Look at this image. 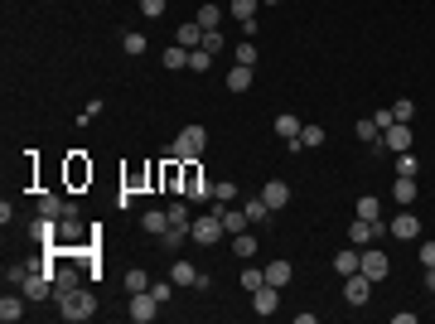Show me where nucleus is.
<instances>
[{
  "label": "nucleus",
  "mask_w": 435,
  "mask_h": 324,
  "mask_svg": "<svg viewBox=\"0 0 435 324\" xmlns=\"http://www.w3.org/2000/svg\"><path fill=\"white\" fill-rule=\"evenodd\" d=\"M34 208H39L44 218H63V213H68L73 203H63V199H58V194H39V203H34Z\"/></svg>",
  "instance_id": "25"
},
{
  "label": "nucleus",
  "mask_w": 435,
  "mask_h": 324,
  "mask_svg": "<svg viewBox=\"0 0 435 324\" xmlns=\"http://www.w3.org/2000/svg\"><path fill=\"white\" fill-rule=\"evenodd\" d=\"M261 5H281V0H261Z\"/></svg>",
  "instance_id": "53"
},
{
  "label": "nucleus",
  "mask_w": 435,
  "mask_h": 324,
  "mask_svg": "<svg viewBox=\"0 0 435 324\" xmlns=\"http://www.w3.org/2000/svg\"><path fill=\"white\" fill-rule=\"evenodd\" d=\"M140 15H145V20H160V15H165V0H140Z\"/></svg>",
  "instance_id": "46"
},
{
  "label": "nucleus",
  "mask_w": 435,
  "mask_h": 324,
  "mask_svg": "<svg viewBox=\"0 0 435 324\" xmlns=\"http://www.w3.org/2000/svg\"><path fill=\"white\" fill-rule=\"evenodd\" d=\"M276 305H281V290H276V285H261V290H252V310H257L261 320H266V315H276Z\"/></svg>",
  "instance_id": "15"
},
{
  "label": "nucleus",
  "mask_w": 435,
  "mask_h": 324,
  "mask_svg": "<svg viewBox=\"0 0 435 324\" xmlns=\"http://www.w3.org/2000/svg\"><path fill=\"white\" fill-rule=\"evenodd\" d=\"M426 290L435 295V266H426Z\"/></svg>",
  "instance_id": "52"
},
{
  "label": "nucleus",
  "mask_w": 435,
  "mask_h": 324,
  "mask_svg": "<svg viewBox=\"0 0 435 324\" xmlns=\"http://www.w3.org/2000/svg\"><path fill=\"white\" fill-rule=\"evenodd\" d=\"M392 117H396V122H411V117H416V102H411V97H401V102L392 107Z\"/></svg>",
  "instance_id": "42"
},
{
  "label": "nucleus",
  "mask_w": 435,
  "mask_h": 324,
  "mask_svg": "<svg viewBox=\"0 0 435 324\" xmlns=\"http://www.w3.org/2000/svg\"><path fill=\"white\" fill-rule=\"evenodd\" d=\"M373 122H377V126H382V131H387V126L396 122V117H392V107H382V112H373Z\"/></svg>",
  "instance_id": "50"
},
{
  "label": "nucleus",
  "mask_w": 435,
  "mask_h": 324,
  "mask_svg": "<svg viewBox=\"0 0 435 324\" xmlns=\"http://www.w3.org/2000/svg\"><path fill=\"white\" fill-rule=\"evenodd\" d=\"M58 315H63L68 324L92 320V315H97V295H92V290H83V285H78V290H68V295L58 300Z\"/></svg>",
  "instance_id": "2"
},
{
  "label": "nucleus",
  "mask_w": 435,
  "mask_h": 324,
  "mask_svg": "<svg viewBox=\"0 0 435 324\" xmlns=\"http://www.w3.org/2000/svg\"><path fill=\"white\" fill-rule=\"evenodd\" d=\"M126 315L135 324H150L155 315H160V300L150 295V290H130V305H126Z\"/></svg>",
  "instance_id": "7"
},
{
  "label": "nucleus",
  "mask_w": 435,
  "mask_h": 324,
  "mask_svg": "<svg viewBox=\"0 0 435 324\" xmlns=\"http://www.w3.org/2000/svg\"><path fill=\"white\" fill-rule=\"evenodd\" d=\"M68 179H73V184H83V179H92V164L73 160V164H68Z\"/></svg>",
  "instance_id": "45"
},
{
  "label": "nucleus",
  "mask_w": 435,
  "mask_h": 324,
  "mask_svg": "<svg viewBox=\"0 0 435 324\" xmlns=\"http://www.w3.org/2000/svg\"><path fill=\"white\" fill-rule=\"evenodd\" d=\"M184 238H189V223H170V233H165L160 242H165V252H179V247H184Z\"/></svg>",
  "instance_id": "28"
},
{
  "label": "nucleus",
  "mask_w": 435,
  "mask_h": 324,
  "mask_svg": "<svg viewBox=\"0 0 435 324\" xmlns=\"http://www.w3.org/2000/svg\"><path fill=\"white\" fill-rule=\"evenodd\" d=\"M203 150H208V131H203V126H184L170 145H165V160H179V164H184V160H199Z\"/></svg>",
  "instance_id": "1"
},
{
  "label": "nucleus",
  "mask_w": 435,
  "mask_h": 324,
  "mask_svg": "<svg viewBox=\"0 0 435 324\" xmlns=\"http://www.w3.org/2000/svg\"><path fill=\"white\" fill-rule=\"evenodd\" d=\"M232 58H237V63H242V68H257V44H237V48H232Z\"/></svg>",
  "instance_id": "32"
},
{
  "label": "nucleus",
  "mask_w": 435,
  "mask_h": 324,
  "mask_svg": "<svg viewBox=\"0 0 435 324\" xmlns=\"http://www.w3.org/2000/svg\"><path fill=\"white\" fill-rule=\"evenodd\" d=\"M358 141H382V126L373 122V117H363L358 122Z\"/></svg>",
  "instance_id": "40"
},
{
  "label": "nucleus",
  "mask_w": 435,
  "mask_h": 324,
  "mask_svg": "<svg viewBox=\"0 0 435 324\" xmlns=\"http://www.w3.org/2000/svg\"><path fill=\"white\" fill-rule=\"evenodd\" d=\"M382 145H387L392 155H401V150H411V122H392L382 131Z\"/></svg>",
  "instance_id": "11"
},
{
  "label": "nucleus",
  "mask_w": 435,
  "mask_h": 324,
  "mask_svg": "<svg viewBox=\"0 0 435 324\" xmlns=\"http://www.w3.org/2000/svg\"><path fill=\"white\" fill-rule=\"evenodd\" d=\"M174 44H179V48H189V53H194V48H203V25H199V20H194V25H179V30H174Z\"/></svg>",
  "instance_id": "17"
},
{
  "label": "nucleus",
  "mask_w": 435,
  "mask_h": 324,
  "mask_svg": "<svg viewBox=\"0 0 435 324\" xmlns=\"http://www.w3.org/2000/svg\"><path fill=\"white\" fill-rule=\"evenodd\" d=\"M170 281L174 285H194V290H199V266H194V261H174V266H170Z\"/></svg>",
  "instance_id": "24"
},
{
  "label": "nucleus",
  "mask_w": 435,
  "mask_h": 324,
  "mask_svg": "<svg viewBox=\"0 0 435 324\" xmlns=\"http://www.w3.org/2000/svg\"><path fill=\"white\" fill-rule=\"evenodd\" d=\"M242 208H247V223H266V218H271L266 199H242Z\"/></svg>",
  "instance_id": "31"
},
{
  "label": "nucleus",
  "mask_w": 435,
  "mask_h": 324,
  "mask_svg": "<svg viewBox=\"0 0 435 324\" xmlns=\"http://www.w3.org/2000/svg\"><path fill=\"white\" fill-rule=\"evenodd\" d=\"M387 233L396 242H416V238H421V218H416V213H396L387 223Z\"/></svg>",
  "instance_id": "10"
},
{
  "label": "nucleus",
  "mask_w": 435,
  "mask_h": 324,
  "mask_svg": "<svg viewBox=\"0 0 435 324\" xmlns=\"http://www.w3.org/2000/svg\"><path fill=\"white\" fill-rule=\"evenodd\" d=\"M358 218H373V223H382V203L373 199V194H368V199H358Z\"/></svg>",
  "instance_id": "34"
},
{
  "label": "nucleus",
  "mask_w": 435,
  "mask_h": 324,
  "mask_svg": "<svg viewBox=\"0 0 435 324\" xmlns=\"http://www.w3.org/2000/svg\"><path fill=\"white\" fill-rule=\"evenodd\" d=\"M247 87H252V68L232 63V73H227V92H247Z\"/></svg>",
  "instance_id": "27"
},
{
  "label": "nucleus",
  "mask_w": 435,
  "mask_h": 324,
  "mask_svg": "<svg viewBox=\"0 0 435 324\" xmlns=\"http://www.w3.org/2000/svg\"><path fill=\"white\" fill-rule=\"evenodd\" d=\"M237 194H242V189H237L232 179H218V194H213V203H237Z\"/></svg>",
  "instance_id": "37"
},
{
  "label": "nucleus",
  "mask_w": 435,
  "mask_h": 324,
  "mask_svg": "<svg viewBox=\"0 0 435 324\" xmlns=\"http://www.w3.org/2000/svg\"><path fill=\"white\" fill-rule=\"evenodd\" d=\"M121 48H126L130 58H140V53H145V34H135V30H126V34H121Z\"/></svg>",
  "instance_id": "33"
},
{
  "label": "nucleus",
  "mask_w": 435,
  "mask_h": 324,
  "mask_svg": "<svg viewBox=\"0 0 435 324\" xmlns=\"http://www.w3.org/2000/svg\"><path fill=\"white\" fill-rule=\"evenodd\" d=\"M324 145V126H300V150H319Z\"/></svg>",
  "instance_id": "29"
},
{
  "label": "nucleus",
  "mask_w": 435,
  "mask_h": 324,
  "mask_svg": "<svg viewBox=\"0 0 435 324\" xmlns=\"http://www.w3.org/2000/svg\"><path fill=\"white\" fill-rule=\"evenodd\" d=\"M29 266H34V261H20V266H10V271H5V285H25Z\"/></svg>",
  "instance_id": "41"
},
{
  "label": "nucleus",
  "mask_w": 435,
  "mask_h": 324,
  "mask_svg": "<svg viewBox=\"0 0 435 324\" xmlns=\"http://www.w3.org/2000/svg\"><path fill=\"white\" fill-rule=\"evenodd\" d=\"M20 290H25L29 300H48V295H53V271L34 261V266H29V276H25V285H20Z\"/></svg>",
  "instance_id": "6"
},
{
  "label": "nucleus",
  "mask_w": 435,
  "mask_h": 324,
  "mask_svg": "<svg viewBox=\"0 0 435 324\" xmlns=\"http://www.w3.org/2000/svg\"><path fill=\"white\" fill-rule=\"evenodd\" d=\"M199 25H203V30H218V25H222V10L203 0V10H199Z\"/></svg>",
  "instance_id": "35"
},
{
  "label": "nucleus",
  "mask_w": 435,
  "mask_h": 324,
  "mask_svg": "<svg viewBox=\"0 0 435 324\" xmlns=\"http://www.w3.org/2000/svg\"><path fill=\"white\" fill-rule=\"evenodd\" d=\"M358 271H363V276H368L373 285H377V281H387V276H392L387 252H382V247H363V257H358Z\"/></svg>",
  "instance_id": "5"
},
{
  "label": "nucleus",
  "mask_w": 435,
  "mask_h": 324,
  "mask_svg": "<svg viewBox=\"0 0 435 324\" xmlns=\"http://www.w3.org/2000/svg\"><path fill=\"white\" fill-rule=\"evenodd\" d=\"M189 68H194V73H208V68H213V53H208V48H194V53H189Z\"/></svg>",
  "instance_id": "38"
},
{
  "label": "nucleus",
  "mask_w": 435,
  "mask_h": 324,
  "mask_svg": "<svg viewBox=\"0 0 435 324\" xmlns=\"http://www.w3.org/2000/svg\"><path fill=\"white\" fill-rule=\"evenodd\" d=\"M368 295H373V281H368L363 271L344 276V300H348V305H368Z\"/></svg>",
  "instance_id": "12"
},
{
  "label": "nucleus",
  "mask_w": 435,
  "mask_h": 324,
  "mask_svg": "<svg viewBox=\"0 0 435 324\" xmlns=\"http://www.w3.org/2000/svg\"><path fill=\"white\" fill-rule=\"evenodd\" d=\"M266 285V271H252V266H242V290L252 295V290H261Z\"/></svg>",
  "instance_id": "39"
},
{
  "label": "nucleus",
  "mask_w": 435,
  "mask_h": 324,
  "mask_svg": "<svg viewBox=\"0 0 435 324\" xmlns=\"http://www.w3.org/2000/svg\"><path fill=\"white\" fill-rule=\"evenodd\" d=\"M358 257H363V247H353V242H348L344 252L334 257V271H339V276H353V271H358Z\"/></svg>",
  "instance_id": "23"
},
{
  "label": "nucleus",
  "mask_w": 435,
  "mask_h": 324,
  "mask_svg": "<svg viewBox=\"0 0 435 324\" xmlns=\"http://www.w3.org/2000/svg\"><path fill=\"white\" fill-rule=\"evenodd\" d=\"M78 285H83V276H78L73 266H58V271H53V300H63V295L78 290Z\"/></svg>",
  "instance_id": "18"
},
{
  "label": "nucleus",
  "mask_w": 435,
  "mask_h": 324,
  "mask_svg": "<svg viewBox=\"0 0 435 324\" xmlns=\"http://www.w3.org/2000/svg\"><path fill=\"white\" fill-rule=\"evenodd\" d=\"M261 199H266V208H271V213H281V208L290 203V184H286V179H271V184L261 189Z\"/></svg>",
  "instance_id": "14"
},
{
  "label": "nucleus",
  "mask_w": 435,
  "mask_h": 324,
  "mask_svg": "<svg viewBox=\"0 0 435 324\" xmlns=\"http://www.w3.org/2000/svg\"><path fill=\"white\" fill-rule=\"evenodd\" d=\"M416 169H421V164H416V155H406V150L396 155V174H411V179H416Z\"/></svg>",
  "instance_id": "44"
},
{
  "label": "nucleus",
  "mask_w": 435,
  "mask_h": 324,
  "mask_svg": "<svg viewBox=\"0 0 435 324\" xmlns=\"http://www.w3.org/2000/svg\"><path fill=\"white\" fill-rule=\"evenodd\" d=\"M165 68H189V48L170 44V48H165Z\"/></svg>",
  "instance_id": "36"
},
{
  "label": "nucleus",
  "mask_w": 435,
  "mask_h": 324,
  "mask_svg": "<svg viewBox=\"0 0 435 324\" xmlns=\"http://www.w3.org/2000/svg\"><path fill=\"white\" fill-rule=\"evenodd\" d=\"M261 271H266V285H276V290H286L290 276H295V266H290V261H271V266H261Z\"/></svg>",
  "instance_id": "19"
},
{
  "label": "nucleus",
  "mask_w": 435,
  "mask_h": 324,
  "mask_svg": "<svg viewBox=\"0 0 435 324\" xmlns=\"http://www.w3.org/2000/svg\"><path fill=\"white\" fill-rule=\"evenodd\" d=\"M222 44H227V39H222V34H218V30H203V48H208V53H218V48H222Z\"/></svg>",
  "instance_id": "48"
},
{
  "label": "nucleus",
  "mask_w": 435,
  "mask_h": 324,
  "mask_svg": "<svg viewBox=\"0 0 435 324\" xmlns=\"http://www.w3.org/2000/svg\"><path fill=\"white\" fill-rule=\"evenodd\" d=\"M218 213H222V228L237 238V233H247V208H227V203H218Z\"/></svg>",
  "instance_id": "20"
},
{
  "label": "nucleus",
  "mask_w": 435,
  "mask_h": 324,
  "mask_svg": "<svg viewBox=\"0 0 435 324\" xmlns=\"http://www.w3.org/2000/svg\"><path fill=\"white\" fill-rule=\"evenodd\" d=\"M29 233H34V242H48V247H53V242H58V233H63V228H58V218H44V213H39Z\"/></svg>",
  "instance_id": "21"
},
{
  "label": "nucleus",
  "mask_w": 435,
  "mask_h": 324,
  "mask_svg": "<svg viewBox=\"0 0 435 324\" xmlns=\"http://www.w3.org/2000/svg\"><path fill=\"white\" fill-rule=\"evenodd\" d=\"M179 184H184V199H194V203H203V199H213V194H218L213 179H203L199 160H184V174H179Z\"/></svg>",
  "instance_id": "3"
},
{
  "label": "nucleus",
  "mask_w": 435,
  "mask_h": 324,
  "mask_svg": "<svg viewBox=\"0 0 435 324\" xmlns=\"http://www.w3.org/2000/svg\"><path fill=\"white\" fill-rule=\"evenodd\" d=\"M170 208H150V213H140V228H145V233H150V238H165V233H170Z\"/></svg>",
  "instance_id": "13"
},
{
  "label": "nucleus",
  "mask_w": 435,
  "mask_h": 324,
  "mask_svg": "<svg viewBox=\"0 0 435 324\" xmlns=\"http://www.w3.org/2000/svg\"><path fill=\"white\" fill-rule=\"evenodd\" d=\"M189 238H194V242L199 247H213V242H222V238H227V228H222V213H203V218H194V223H189Z\"/></svg>",
  "instance_id": "4"
},
{
  "label": "nucleus",
  "mask_w": 435,
  "mask_h": 324,
  "mask_svg": "<svg viewBox=\"0 0 435 324\" xmlns=\"http://www.w3.org/2000/svg\"><path fill=\"white\" fill-rule=\"evenodd\" d=\"M92 117H102V97H92V102H87V112H83V117H78V122H92Z\"/></svg>",
  "instance_id": "49"
},
{
  "label": "nucleus",
  "mask_w": 435,
  "mask_h": 324,
  "mask_svg": "<svg viewBox=\"0 0 435 324\" xmlns=\"http://www.w3.org/2000/svg\"><path fill=\"white\" fill-rule=\"evenodd\" d=\"M232 257H237V261H252V257H257V238H252V233H237V238H232Z\"/></svg>",
  "instance_id": "26"
},
{
  "label": "nucleus",
  "mask_w": 435,
  "mask_h": 324,
  "mask_svg": "<svg viewBox=\"0 0 435 324\" xmlns=\"http://www.w3.org/2000/svg\"><path fill=\"white\" fill-rule=\"evenodd\" d=\"M126 290H150V276L145 271H126Z\"/></svg>",
  "instance_id": "47"
},
{
  "label": "nucleus",
  "mask_w": 435,
  "mask_h": 324,
  "mask_svg": "<svg viewBox=\"0 0 435 324\" xmlns=\"http://www.w3.org/2000/svg\"><path fill=\"white\" fill-rule=\"evenodd\" d=\"M25 305H29V295H25V290L15 295V290L5 285V295H0V324H20L25 320Z\"/></svg>",
  "instance_id": "9"
},
{
  "label": "nucleus",
  "mask_w": 435,
  "mask_h": 324,
  "mask_svg": "<svg viewBox=\"0 0 435 324\" xmlns=\"http://www.w3.org/2000/svg\"><path fill=\"white\" fill-rule=\"evenodd\" d=\"M387 233V223H373V218H353V228H348V242L353 247H373L377 238Z\"/></svg>",
  "instance_id": "8"
},
{
  "label": "nucleus",
  "mask_w": 435,
  "mask_h": 324,
  "mask_svg": "<svg viewBox=\"0 0 435 324\" xmlns=\"http://www.w3.org/2000/svg\"><path fill=\"white\" fill-rule=\"evenodd\" d=\"M392 194H396L401 208H411V203L421 199V189H416V179H411V174H396V189H392Z\"/></svg>",
  "instance_id": "22"
},
{
  "label": "nucleus",
  "mask_w": 435,
  "mask_h": 324,
  "mask_svg": "<svg viewBox=\"0 0 435 324\" xmlns=\"http://www.w3.org/2000/svg\"><path fill=\"white\" fill-rule=\"evenodd\" d=\"M257 5H261V0H232V5H227V15L242 25V20H252V15H257Z\"/></svg>",
  "instance_id": "30"
},
{
  "label": "nucleus",
  "mask_w": 435,
  "mask_h": 324,
  "mask_svg": "<svg viewBox=\"0 0 435 324\" xmlns=\"http://www.w3.org/2000/svg\"><path fill=\"white\" fill-rule=\"evenodd\" d=\"M150 295H155L160 305H170V295H174V281H150Z\"/></svg>",
  "instance_id": "43"
},
{
  "label": "nucleus",
  "mask_w": 435,
  "mask_h": 324,
  "mask_svg": "<svg viewBox=\"0 0 435 324\" xmlns=\"http://www.w3.org/2000/svg\"><path fill=\"white\" fill-rule=\"evenodd\" d=\"M421 266H435V242H421Z\"/></svg>",
  "instance_id": "51"
},
{
  "label": "nucleus",
  "mask_w": 435,
  "mask_h": 324,
  "mask_svg": "<svg viewBox=\"0 0 435 324\" xmlns=\"http://www.w3.org/2000/svg\"><path fill=\"white\" fill-rule=\"evenodd\" d=\"M300 126H304L300 117H286V112H281V117H276V136H281L290 150H300Z\"/></svg>",
  "instance_id": "16"
}]
</instances>
